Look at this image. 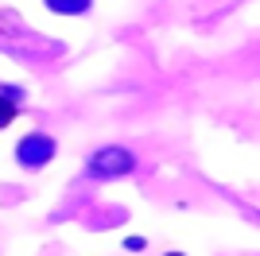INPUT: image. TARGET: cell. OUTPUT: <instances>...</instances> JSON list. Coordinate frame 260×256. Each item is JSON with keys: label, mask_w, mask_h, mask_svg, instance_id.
<instances>
[{"label": "cell", "mask_w": 260, "mask_h": 256, "mask_svg": "<svg viewBox=\"0 0 260 256\" xmlns=\"http://www.w3.org/2000/svg\"><path fill=\"white\" fill-rule=\"evenodd\" d=\"M51 155H54V140L47 136V132H27V136L20 140V148H16V159H20L23 167H43Z\"/></svg>", "instance_id": "1"}, {"label": "cell", "mask_w": 260, "mask_h": 256, "mask_svg": "<svg viewBox=\"0 0 260 256\" xmlns=\"http://www.w3.org/2000/svg\"><path fill=\"white\" fill-rule=\"evenodd\" d=\"M136 167V159H132V151L124 148H101L93 159H89V171L93 175H128V171Z\"/></svg>", "instance_id": "2"}, {"label": "cell", "mask_w": 260, "mask_h": 256, "mask_svg": "<svg viewBox=\"0 0 260 256\" xmlns=\"http://www.w3.org/2000/svg\"><path fill=\"white\" fill-rule=\"evenodd\" d=\"M16 109H20V93L0 89V128H8L12 120H16Z\"/></svg>", "instance_id": "3"}, {"label": "cell", "mask_w": 260, "mask_h": 256, "mask_svg": "<svg viewBox=\"0 0 260 256\" xmlns=\"http://www.w3.org/2000/svg\"><path fill=\"white\" fill-rule=\"evenodd\" d=\"M89 4L93 0H47V8L58 16H82V12H89Z\"/></svg>", "instance_id": "4"}, {"label": "cell", "mask_w": 260, "mask_h": 256, "mask_svg": "<svg viewBox=\"0 0 260 256\" xmlns=\"http://www.w3.org/2000/svg\"><path fill=\"white\" fill-rule=\"evenodd\" d=\"M0 23H4V16H0ZM0 31H4V27H0Z\"/></svg>", "instance_id": "5"}]
</instances>
